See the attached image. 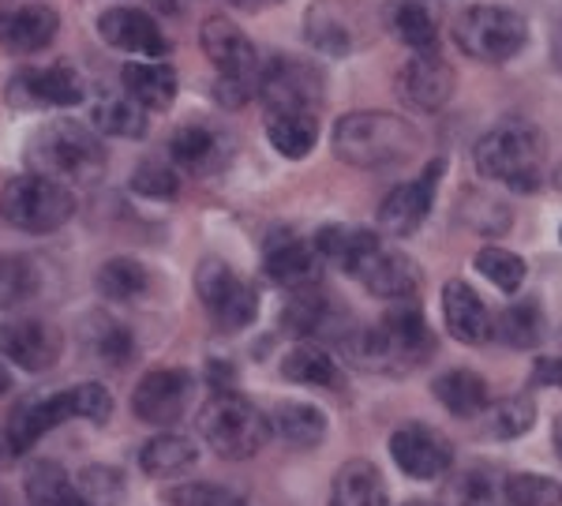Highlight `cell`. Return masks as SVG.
Masks as SVG:
<instances>
[{
  "label": "cell",
  "instance_id": "6da1fadb",
  "mask_svg": "<svg viewBox=\"0 0 562 506\" xmlns=\"http://www.w3.org/2000/svg\"><path fill=\"white\" fill-rule=\"evenodd\" d=\"M341 349L357 368L383 375H405L420 368L435 352V334L424 323V315L413 304L397 301L394 312H386L375 327H364L341 338Z\"/></svg>",
  "mask_w": 562,
  "mask_h": 506
},
{
  "label": "cell",
  "instance_id": "7a4b0ae2",
  "mask_svg": "<svg viewBox=\"0 0 562 506\" xmlns=\"http://www.w3.org/2000/svg\"><path fill=\"white\" fill-rule=\"evenodd\" d=\"M420 150V132L397 113H349L334 124V155L352 169L405 166Z\"/></svg>",
  "mask_w": 562,
  "mask_h": 506
},
{
  "label": "cell",
  "instance_id": "3957f363",
  "mask_svg": "<svg viewBox=\"0 0 562 506\" xmlns=\"http://www.w3.org/2000/svg\"><path fill=\"white\" fill-rule=\"evenodd\" d=\"M543 155H548V143L537 124L506 116L487 135H480L473 161L480 177L498 180L514 192H537L543 184Z\"/></svg>",
  "mask_w": 562,
  "mask_h": 506
},
{
  "label": "cell",
  "instance_id": "277c9868",
  "mask_svg": "<svg viewBox=\"0 0 562 506\" xmlns=\"http://www.w3.org/2000/svg\"><path fill=\"white\" fill-rule=\"evenodd\" d=\"M26 161L34 166V173L53 177L60 184H90V180L102 177L105 150L98 135L79 121H49L45 128L34 132L31 147H26Z\"/></svg>",
  "mask_w": 562,
  "mask_h": 506
},
{
  "label": "cell",
  "instance_id": "5b68a950",
  "mask_svg": "<svg viewBox=\"0 0 562 506\" xmlns=\"http://www.w3.org/2000/svg\"><path fill=\"white\" fill-rule=\"evenodd\" d=\"M203 53L211 57V65L217 68V87L214 98L225 110H237V105L251 102L259 94V76L262 65L256 57V45L244 38V31L237 23H229L225 15H211L199 31Z\"/></svg>",
  "mask_w": 562,
  "mask_h": 506
},
{
  "label": "cell",
  "instance_id": "8992f818",
  "mask_svg": "<svg viewBox=\"0 0 562 506\" xmlns=\"http://www.w3.org/2000/svg\"><path fill=\"white\" fill-rule=\"evenodd\" d=\"M199 436L206 439V447L217 458L229 462H244V458L259 454L270 439V417H262L259 405H251L248 397L222 391L206 402V409L199 413Z\"/></svg>",
  "mask_w": 562,
  "mask_h": 506
},
{
  "label": "cell",
  "instance_id": "52a82bcc",
  "mask_svg": "<svg viewBox=\"0 0 562 506\" xmlns=\"http://www.w3.org/2000/svg\"><path fill=\"white\" fill-rule=\"evenodd\" d=\"M454 42L465 57L480 60V65H506L518 57L529 42V26L514 8L503 4H473L458 15Z\"/></svg>",
  "mask_w": 562,
  "mask_h": 506
},
{
  "label": "cell",
  "instance_id": "ba28073f",
  "mask_svg": "<svg viewBox=\"0 0 562 506\" xmlns=\"http://www.w3.org/2000/svg\"><path fill=\"white\" fill-rule=\"evenodd\" d=\"M0 214L23 233H53L76 214V195L68 184L42 173L12 177L0 192Z\"/></svg>",
  "mask_w": 562,
  "mask_h": 506
},
{
  "label": "cell",
  "instance_id": "9c48e42d",
  "mask_svg": "<svg viewBox=\"0 0 562 506\" xmlns=\"http://www.w3.org/2000/svg\"><path fill=\"white\" fill-rule=\"evenodd\" d=\"M195 293L217 330H244L259 312V296L244 278L222 259H203L195 270Z\"/></svg>",
  "mask_w": 562,
  "mask_h": 506
},
{
  "label": "cell",
  "instance_id": "30bf717a",
  "mask_svg": "<svg viewBox=\"0 0 562 506\" xmlns=\"http://www.w3.org/2000/svg\"><path fill=\"white\" fill-rule=\"evenodd\" d=\"M259 98L267 113H319L323 71L301 57H274L259 76Z\"/></svg>",
  "mask_w": 562,
  "mask_h": 506
},
{
  "label": "cell",
  "instance_id": "8fae6325",
  "mask_svg": "<svg viewBox=\"0 0 562 506\" xmlns=\"http://www.w3.org/2000/svg\"><path fill=\"white\" fill-rule=\"evenodd\" d=\"M87 94V83L76 68L68 65H49V68H23L12 76L4 98L15 110H65V105H79Z\"/></svg>",
  "mask_w": 562,
  "mask_h": 506
},
{
  "label": "cell",
  "instance_id": "7c38bea8",
  "mask_svg": "<svg viewBox=\"0 0 562 506\" xmlns=\"http://www.w3.org/2000/svg\"><path fill=\"white\" fill-rule=\"evenodd\" d=\"M390 458L413 481H439L454 465V447L442 431L428 428V424H402L390 436Z\"/></svg>",
  "mask_w": 562,
  "mask_h": 506
},
{
  "label": "cell",
  "instance_id": "4fadbf2b",
  "mask_svg": "<svg viewBox=\"0 0 562 506\" xmlns=\"http://www.w3.org/2000/svg\"><path fill=\"white\" fill-rule=\"evenodd\" d=\"M442 169H447V161L435 158L416 180L397 184L394 192L383 199V206H379V229H386L390 237H413L424 225V218L431 214L435 188H439V180H442Z\"/></svg>",
  "mask_w": 562,
  "mask_h": 506
},
{
  "label": "cell",
  "instance_id": "5bb4252c",
  "mask_svg": "<svg viewBox=\"0 0 562 506\" xmlns=\"http://www.w3.org/2000/svg\"><path fill=\"white\" fill-rule=\"evenodd\" d=\"M192 402V375L180 368H158V372L143 375L132 394V409L143 424L154 428H169L188 413Z\"/></svg>",
  "mask_w": 562,
  "mask_h": 506
},
{
  "label": "cell",
  "instance_id": "9a60e30c",
  "mask_svg": "<svg viewBox=\"0 0 562 506\" xmlns=\"http://www.w3.org/2000/svg\"><path fill=\"white\" fill-rule=\"evenodd\" d=\"M65 338L45 319H8L0 327V357L20 364L23 372H49L60 360Z\"/></svg>",
  "mask_w": 562,
  "mask_h": 506
},
{
  "label": "cell",
  "instance_id": "2e32d148",
  "mask_svg": "<svg viewBox=\"0 0 562 506\" xmlns=\"http://www.w3.org/2000/svg\"><path fill=\"white\" fill-rule=\"evenodd\" d=\"M397 87H402V94L409 105L435 113L454 98L458 76H454V68H450V60H442L435 49H424L397 71Z\"/></svg>",
  "mask_w": 562,
  "mask_h": 506
},
{
  "label": "cell",
  "instance_id": "e0dca14e",
  "mask_svg": "<svg viewBox=\"0 0 562 506\" xmlns=\"http://www.w3.org/2000/svg\"><path fill=\"white\" fill-rule=\"evenodd\" d=\"M98 34L113 49L135 53V57H166L169 53V38L143 8H109L98 15Z\"/></svg>",
  "mask_w": 562,
  "mask_h": 506
},
{
  "label": "cell",
  "instance_id": "ac0fdd59",
  "mask_svg": "<svg viewBox=\"0 0 562 506\" xmlns=\"http://www.w3.org/2000/svg\"><path fill=\"white\" fill-rule=\"evenodd\" d=\"M352 278H357L368 293L383 296V301H409L416 293V285H420V274H416L413 259L402 256V251H386L383 240L360 259V267L352 270Z\"/></svg>",
  "mask_w": 562,
  "mask_h": 506
},
{
  "label": "cell",
  "instance_id": "d6986e66",
  "mask_svg": "<svg viewBox=\"0 0 562 506\" xmlns=\"http://www.w3.org/2000/svg\"><path fill=\"white\" fill-rule=\"evenodd\" d=\"M304 34L326 57H349L357 45V4L352 0H315L304 15Z\"/></svg>",
  "mask_w": 562,
  "mask_h": 506
},
{
  "label": "cell",
  "instance_id": "ffe728a7",
  "mask_svg": "<svg viewBox=\"0 0 562 506\" xmlns=\"http://www.w3.org/2000/svg\"><path fill=\"white\" fill-rule=\"evenodd\" d=\"M60 31V15L49 4H20L12 12H0V45L8 53H42L45 45H53Z\"/></svg>",
  "mask_w": 562,
  "mask_h": 506
},
{
  "label": "cell",
  "instance_id": "44dd1931",
  "mask_svg": "<svg viewBox=\"0 0 562 506\" xmlns=\"http://www.w3.org/2000/svg\"><path fill=\"white\" fill-rule=\"evenodd\" d=\"M442 315H447L450 334H454L458 341H465V346H484V341L492 338L495 319L469 282H458V278L447 282V289H442Z\"/></svg>",
  "mask_w": 562,
  "mask_h": 506
},
{
  "label": "cell",
  "instance_id": "7402d4cb",
  "mask_svg": "<svg viewBox=\"0 0 562 506\" xmlns=\"http://www.w3.org/2000/svg\"><path fill=\"white\" fill-rule=\"evenodd\" d=\"M169 155L188 173H214L229 158V139L222 132H214L211 124H184L169 139Z\"/></svg>",
  "mask_w": 562,
  "mask_h": 506
},
{
  "label": "cell",
  "instance_id": "603a6c76",
  "mask_svg": "<svg viewBox=\"0 0 562 506\" xmlns=\"http://www.w3.org/2000/svg\"><path fill=\"white\" fill-rule=\"evenodd\" d=\"M267 274L270 282L296 293V289H312L323 278V256L315 251V244L304 240H281L267 251Z\"/></svg>",
  "mask_w": 562,
  "mask_h": 506
},
{
  "label": "cell",
  "instance_id": "cb8c5ba5",
  "mask_svg": "<svg viewBox=\"0 0 562 506\" xmlns=\"http://www.w3.org/2000/svg\"><path fill=\"white\" fill-rule=\"evenodd\" d=\"M124 94L143 110H169L177 98V71L166 60H132L121 68Z\"/></svg>",
  "mask_w": 562,
  "mask_h": 506
},
{
  "label": "cell",
  "instance_id": "d4e9b609",
  "mask_svg": "<svg viewBox=\"0 0 562 506\" xmlns=\"http://www.w3.org/2000/svg\"><path fill=\"white\" fill-rule=\"evenodd\" d=\"M330 506H390L383 473L371 462H346L330 484Z\"/></svg>",
  "mask_w": 562,
  "mask_h": 506
},
{
  "label": "cell",
  "instance_id": "484cf974",
  "mask_svg": "<svg viewBox=\"0 0 562 506\" xmlns=\"http://www.w3.org/2000/svg\"><path fill=\"white\" fill-rule=\"evenodd\" d=\"M431 394L439 397L442 409H450L461 420L480 417V413L487 409V402H492V394H487V383L476 372H469V368H454V372H442L431 383Z\"/></svg>",
  "mask_w": 562,
  "mask_h": 506
},
{
  "label": "cell",
  "instance_id": "4316f807",
  "mask_svg": "<svg viewBox=\"0 0 562 506\" xmlns=\"http://www.w3.org/2000/svg\"><path fill=\"white\" fill-rule=\"evenodd\" d=\"M379 244V237L371 229H357V225H323L315 233V251L326 259V263L341 267L346 274L360 267V259L368 256Z\"/></svg>",
  "mask_w": 562,
  "mask_h": 506
},
{
  "label": "cell",
  "instance_id": "83f0119b",
  "mask_svg": "<svg viewBox=\"0 0 562 506\" xmlns=\"http://www.w3.org/2000/svg\"><path fill=\"white\" fill-rule=\"evenodd\" d=\"M270 431H274L281 442H289V447L312 450V447H319L326 436V417H323V409H315V405H307V402H281L274 409V417H270Z\"/></svg>",
  "mask_w": 562,
  "mask_h": 506
},
{
  "label": "cell",
  "instance_id": "f1b7e54d",
  "mask_svg": "<svg viewBox=\"0 0 562 506\" xmlns=\"http://www.w3.org/2000/svg\"><path fill=\"white\" fill-rule=\"evenodd\" d=\"M281 375L289 379V383H304V386H323V391H338L341 386V372L338 364H334V357L319 346H293L281 357Z\"/></svg>",
  "mask_w": 562,
  "mask_h": 506
},
{
  "label": "cell",
  "instance_id": "f546056e",
  "mask_svg": "<svg viewBox=\"0 0 562 506\" xmlns=\"http://www.w3.org/2000/svg\"><path fill=\"white\" fill-rule=\"evenodd\" d=\"M450 506H510L506 499V473L495 465L461 469L458 481L447 492Z\"/></svg>",
  "mask_w": 562,
  "mask_h": 506
},
{
  "label": "cell",
  "instance_id": "4dcf8cb0",
  "mask_svg": "<svg viewBox=\"0 0 562 506\" xmlns=\"http://www.w3.org/2000/svg\"><path fill=\"white\" fill-rule=\"evenodd\" d=\"M267 139L278 155L307 158L319 139V113H267Z\"/></svg>",
  "mask_w": 562,
  "mask_h": 506
},
{
  "label": "cell",
  "instance_id": "1f68e13d",
  "mask_svg": "<svg viewBox=\"0 0 562 506\" xmlns=\"http://www.w3.org/2000/svg\"><path fill=\"white\" fill-rule=\"evenodd\" d=\"M386 26L394 31L397 42H405L413 53H424V49H435V15L428 12L424 0H390L386 4Z\"/></svg>",
  "mask_w": 562,
  "mask_h": 506
},
{
  "label": "cell",
  "instance_id": "d6a6232c",
  "mask_svg": "<svg viewBox=\"0 0 562 506\" xmlns=\"http://www.w3.org/2000/svg\"><path fill=\"white\" fill-rule=\"evenodd\" d=\"M26 499L31 506H87L83 495L76 492V481L57 462H34L26 469Z\"/></svg>",
  "mask_w": 562,
  "mask_h": 506
},
{
  "label": "cell",
  "instance_id": "836d02e7",
  "mask_svg": "<svg viewBox=\"0 0 562 506\" xmlns=\"http://www.w3.org/2000/svg\"><path fill=\"white\" fill-rule=\"evenodd\" d=\"M492 338H498L503 346H510V349H532V346H540V338H543V312H540V304L537 301L510 304V308H506L495 319Z\"/></svg>",
  "mask_w": 562,
  "mask_h": 506
},
{
  "label": "cell",
  "instance_id": "e575fe53",
  "mask_svg": "<svg viewBox=\"0 0 562 506\" xmlns=\"http://www.w3.org/2000/svg\"><path fill=\"white\" fill-rule=\"evenodd\" d=\"M480 417H484V431L492 439H518L537 424V402L529 394H510L495 405L487 402V409Z\"/></svg>",
  "mask_w": 562,
  "mask_h": 506
},
{
  "label": "cell",
  "instance_id": "d590c367",
  "mask_svg": "<svg viewBox=\"0 0 562 506\" xmlns=\"http://www.w3.org/2000/svg\"><path fill=\"white\" fill-rule=\"evenodd\" d=\"M94 128L116 139H139L147 135V110L135 105L128 94H105L94 105Z\"/></svg>",
  "mask_w": 562,
  "mask_h": 506
},
{
  "label": "cell",
  "instance_id": "8d00e7d4",
  "mask_svg": "<svg viewBox=\"0 0 562 506\" xmlns=\"http://www.w3.org/2000/svg\"><path fill=\"white\" fill-rule=\"evenodd\" d=\"M139 465L150 476H177L188 465H195V442L184 436H154L139 450Z\"/></svg>",
  "mask_w": 562,
  "mask_h": 506
},
{
  "label": "cell",
  "instance_id": "74e56055",
  "mask_svg": "<svg viewBox=\"0 0 562 506\" xmlns=\"http://www.w3.org/2000/svg\"><path fill=\"white\" fill-rule=\"evenodd\" d=\"M94 282H98V293L109 296V301H135V296H143L150 289V274L139 259L116 256L98 270Z\"/></svg>",
  "mask_w": 562,
  "mask_h": 506
},
{
  "label": "cell",
  "instance_id": "f35d334b",
  "mask_svg": "<svg viewBox=\"0 0 562 506\" xmlns=\"http://www.w3.org/2000/svg\"><path fill=\"white\" fill-rule=\"evenodd\" d=\"M285 327L293 334H323L330 327V304L319 293V285L296 289L293 301L285 304Z\"/></svg>",
  "mask_w": 562,
  "mask_h": 506
},
{
  "label": "cell",
  "instance_id": "ab89813d",
  "mask_svg": "<svg viewBox=\"0 0 562 506\" xmlns=\"http://www.w3.org/2000/svg\"><path fill=\"white\" fill-rule=\"evenodd\" d=\"M34 293H38V267L26 256H0V308H15Z\"/></svg>",
  "mask_w": 562,
  "mask_h": 506
},
{
  "label": "cell",
  "instance_id": "60d3db41",
  "mask_svg": "<svg viewBox=\"0 0 562 506\" xmlns=\"http://www.w3.org/2000/svg\"><path fill=\"white\" fill-rule=\"evenodd\" d=\"M476 270L487 278L495 289H503V293H518V289L525 285V259L514 256V251L506 248H484L476 251Z\"/></svg>",
  "mask_w": 562,
  "mask_h": 506
},
{
  "label": "cell",
  "instance_id": "b9f144b4",
  "mask_svg": "<svg viewBox=\"0 0 562 506\" xmlns=\"http://www.w3.org/2000/svg\"><path fill=\"white\" fill-rule=\"evenodd\" d=\"M510 506H562V484L537 473H506Z\"/></svg>",
  "mask_w": 562,
  "mask_h": 506
},
{
  "label": "cell",
  "instance_id": "7bdbcfd3",
  "mask_svg": "<svg viewBox=\"0 0 562 506\" xmlns=\"http://www.w3.org/2000/svg\"><path fill=\"white\" fill-rule=\"evenodd\" d=\"M76 492L83 495L87 506H116L124 495V476L109 465H87L76 476Z\"/></svg>",
  "mask_w": 562,
  "mask_h": 506
},
{
  "label": "cell",
  "instance_id": "ee69618b",
  "mask_svg": "<svg viewBox=\"0 0 562 506\" xmlns=\"http://www.w3.org/2000/svg\"><path fill=\"white\" fill-rule=\"evenodd\" d=\"M132 192L147 195V199H177L180 192V177L161 161H143L132 177Z\"/></svg>",
  "mask_w": 562,
  "mask_h": 506
},
{
  "label": "cell",
  "instance_id": "f6af8a7d",
  "mask_svg": "<svg viewBox=\"0 0 562 506\" xmlns=\"http://www.w3.org/2000/svg\"><path fill=\"white\" fill-rule=\"evenodd\" d=\"M173 506H244V499L229 487L217 484H180L166 495Z\"/></svg>",
  "mask_w": 562,
  "mask_h": 506
},
{
  "label": "cell",
  "instance_id": "bcb514c9",
  "mask_svg": "<svg viewBox=\"0 0 562 506\" xmlns=\"http://www.w3.org/2000/svg\"><path fill=\"white\" fill-rule=\"evenodd\" d=\"M98 341H94V349H98V357L109 360V364H128L132 360V334L121 327V323H109L98 315Z\"/></svg>",
  "mask_w": 562,
  "mask_h": 506
},
{
  "label": "cell",
  "instance_id": "7dc6e473",
  "mask_svg": "<svg viewBox=\"0 0 562 506\" xmlns=\"http://www.w3.org/2000/svg\"><path fill=\"white\" fill-rule=\"evenodd\" d=\"M71 391H76V417L79 420H94V424L109 420V413H113V397H109L105 386L79 383V386H71Z\"/></svg>",
  "mask_w": 562,
  "mask_h": 506
},
{
  "label": "cell",
  "instance_id": "c3c4849f",
  "mask_svg": "<svg viewBox=\"0 0 562 506\" xmlns=\"http://www.w3.org/2000/svg\"><path fill=\"white\" fill-rule=\"evenodd\" d=\"M532 383L537 386H559L562 391V357H543L532 368Z\"/></svg>",
  "mask_w": 562,
  "mask_h": 506
},
{
  "label": "cell",
  "instance_id": "681fc988",
  "mask_svg": "<svg viewBox=\"0 0 562 506\" xmlns=\"http://www.w3.org/2000/svg\"><path fill=\"white\" fill-rule=\"evenodd\" d=\"M15 458H20V447H15L12 436H8V428H4V424H0V469L12 465Z\"/></svg>",
  "mask_w": 562,
  "mask_h": 506
},
{
  "label": "cell",
  "instance_id": "f907efd6",
  "mask_svg": "<svg viewBox=\"0 0 562 506\" xmlns=\"http://www.w3.org/2000/svg\"><path fill=\"white\" fill-rule=\"evenodd\" d=\"M240 8H267V4H281V0H233Z\"/></svg>",
  "mask_w": 562,
  "mask_h": 506
},
{
  "label": "cell",
  "instance_id": "816d5d0a",
  "mask_svg": "<svg viewBox=\"0 0 562 506\" xmlns=\"http://www.w3.org/2000/svg\"><path fill=\"white\" fill-rule=\"evenodd\" d=\"M8 386H12V375H8V368H4V364H0V397H4V394H8Z\"/></svg>",
  "mask_w": 562,
  "mask_h": 506
},
{
  "label": "cell",
  "instance_id": "f5cc1de1",
  "mask_svg": "<svg viewBox=\"0 0 562 506\" xmlns=\"http://www.w3.org/2000/svg\"><path fill=\"white\" fill-rule=\"evenodd\" d=\"M555 454L562 458V413L555 417Z\"/></svg>",
  "mask_w": 562,
  "mask_h": 506
},
{
  "label": "cell",
  "instance_id": "db71d44e",
  "mask_svg": "<svg viewBox=\"0 0 562 506\" xmlns=\"http://www.w3.org/2000/svg\"><path fill=\"white\" fill-rule=\"evenodd\" d=\"M555 184H559V192H562V166H559V173H555Z\"/></svg>",
  "mask_w": 562,
  "mask_h": 506
},
{
  "label": "cell",
  "instance_id": "11a10c76",
  "mask_svg": "<svg viewBox=\"0 0 562 506\" xmlns=\"http://www.w3.org/2000/svg\"><path fill=\"white\" fill-rule=\"evenodd\" d=\"M405 506H431V503H420V499H416V503H405Z\"/></svg>",
  "mask_w": 562,
  "mask_h": 506
},
{
  "label": "cell",
  "instance_id": "9f6ffc18",
  "mask_svg": "<svg viewBox=\"0 0 562 506\" xmlns=\"http://www.w3.org/2000/svg\"><path fill=\"white\" fill-rule=\"evenodd\" d=\"M0 506H8V495L4 492H0Z\"/></svg>",
  "mask_w": 562,
  "mask_h": 506
},
{
  "label": "cell",
  "instance_id": "6f0895ef",
  "mask_svg": "<svg viewBox=\"0 0 562 506\" xmlns=\"http://www.w3.org/2000/svg\"><path fill=\"white\" fill-rule=\"evenodd\" d=\"M559 53H562V31H559Z\"/></svg>",
  "mask_w": 562,
  "mask_h": 506
},
{
  "label": "cell",
  "instance_id": "680465c9",
  "mask_svg": "<svg viewBox=\"0 0 562 506\" xmlns=\"http://www.w3.org/2000/svg\"><path fill=\"white\" fill-rule=\"evenodd\" d=\"M559 240H562V229H559Z\"/></svg>",
  "mask_w": 562,
  "mask_h": 506
}]
</instances>
